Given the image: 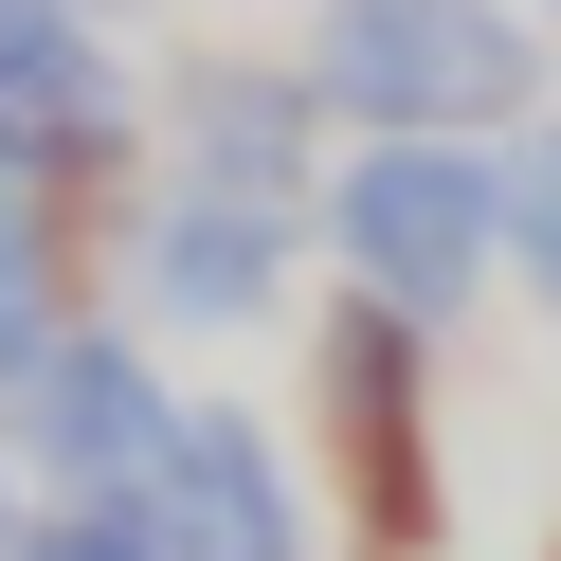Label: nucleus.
<instances>
[{
    "instance_id": "nucleus-5",
    "label": "nucleus",
    "mask_w": 561,
    "mask_h": 561,
    "mask_svg": "<svg viewBox=\"0 0 561 561\" xmlns=\"http://www.w3.org/2000/svg\"><path fill=\"white\" fill-rule=\"evenodd\" d=\"M0 453H19V489H163V453H182V363H163L127 308H73L37 363L0 380Z\"/></svg>"
},
{
    "instance_id": "nucleus-10",
    "label": "nucleus",
    "mask_w": 561,
    "mask_h": 561,
    "mask_svg": "<svg viewBox=\"0 0 561 561\" xmlns=\"http://www.w3.org/2000/svg\"><path fill=\"white\" fill-rule=\"evenodd\" d=\"M19 561H182V543H163V489H37Z\"/></svg>"
},
{
    "instance_id": "nucleus-12",
    "label": "nucleus",
    "mask_w": 561,
    "mask_h": 561,
    "mask_svg": "<svg viewBox=\"0 0 561 561\" xmlns=\"http://www.w3.org/2000/svg\"><path fill=\"white\" fill-rule=\"evenodd\" d=\"M91 19H146V0H91Z\"/></svg>"
},
{
    "instance_id": "nucleus-3",
    "label": "nucleus",
    "mask_w": 561,
    "mask_h": 561,
    "mask_svg": "<svg viewBox=\"0 0 561 561\" xmlns=\"http://www.w3.org/2000/svg\"><path fill=\"white\" fill-rule=\"evenodd\" d=\"M308 236H327V290H380L416 327H471L507 290V199H489V146L453 127H363L308 182Z\"/></svg>"
},
{
    "instance_id": "nucleus-2",
    "label": "nucleus",
    "mask_w": 561,
    "mask_h": 561,
    "mask_svg": "<svg viewBox=\"0 0 561 561\" xmlns=\"http://www.w3.org/2000/svg\"><path fill=\"white\" fill-rule=\"evenodd\" d=\"M308 91L363 127H453V146H507L525 110H561V37L543 0H308Z\"/></svg>"
},
{
    "instance_id": "nucleus-11",
    "label": "nucleus",
    "mask_w": 561,
    "mask_h": 561,
    "mask_svg": "<svg viewBox=\"0 0 561 561\" xmlns=\"http://www.w3.org/2000/svg\"><path fill=\"white\" fill-rule=\"evenodd\" d=\"M19 507H37V489H19V453H0V561H19Z\"/></svg>"
},
{
    "instance_id": "nucleus-9",
    "label": "nucleus",
    "mask_w": 561,
    "mask_h": 561,
    "mask_svg": "<svg viewBox=\"0 0 561 561\" xmlns=\"http://www.w3.org/2000/svg\"><path fill=\"white\" fill-rule=\"evenodd\" d=\"M73 308H110V290H91V254H73V236H37V218H0V380L37 363Z\"/></svg>"
},
{
    "instance_id": "nucleus-6",
    "label": "nucleus",
    "mask_w": 561,
    "mask_h": 561,
    "mask_svg": "<svg viewBox=\"0 0 561 561\" xmlns=\"http://www.w3.org/2000/svg\"><path fill=\"white\" fill-rule=\"evenodd\" d=\"M327 163H344V110L308 91V55H272V37H182L163 55V182L308 199Z\"/></svg>"
},
{
    "instance_id": "nucleus-8",
    "label": "nucleus",
    "mask_w": 561,
    "mask_h": 561,
    "mask_svg": "<svg viewBox=\"0 0 561 561\" xmlns=\"http://www.w3.org/2000/svg\"><path fill=\"white\" fill-rule=\"evenodd\" d=\"M489 199H507V290L561 308V110H525L507 146H489Z\"/></svg>"
},
{
    "instance_id": "nucleus-7",
    "label": "nucleus",
    "mask_w": 561,
    "mask_h": 561,
    "mask_svg": "<svg viewBox=\"0 0 561 561\" xmlns=\"http://www.w3.org/2000/svg\"><path fill=\"white\" fill-rule=\"evenodd\" d=\"M163 543H182V561H327V489H308L290 416H254V399H182V453H163Z\"/></svg>"
},
{
    "instance_id": "nucleus-13",
    "label": "nucleus",
    "mask_w": 561,
    "mask_h": 561,
    "mask_svg": "<svg viewBox=\"0 0 561 561\" xmlns=\"http://www.w3.org/2000/svg\"><path fill=\"white\" fill-rule=\"evenodd\" d=\"M543 561H561V525H543Z\"/></svg>"
},
{
    "instance_id": "nucleus-14",
    "label": "nucleus",
    "mask_w": 561,
    "mask_h": 561,
    "mask_svg": "<svg viewBox=\"0 0 561 561\" xmlns=\"http://www.w3.org/2000/svg\"><path fill=\"white\" fill-rule=\"evenodd\" d=\"M543 19H561V0H543Z\"/></svg>"
},
{
    "instance_id": "nucleus-4",
    "label": "nucleus",
    "mask_w": 561,
    "mask_h": 561,
    "mask_svg": "<svg viewBox=\"0 0 561 561\" xmlns=\"http://www.w3.org/2000/svg\"><path fill=\"white\" fill-rule=\"evenodd\" d=\"M308 272H327V236H308V199H218V182H146L110 236V308L182 363V344H272L308 327Z\"/></svg>"
},
{
    "instance_id": "nucleus-15",
    "label": "nucleus",
    "mask_w": 561,
    "mask_h": 561,
    "mask_svg": "<svg viewBox=\"0 0 561 561\" xmlns=\"http://www.w3.org/2000/svg\"><path fill=\"white\" fill-rule=\"evenodd\" d=\"M290 19H308V0H290Z\"/></svg>"
},
{
    "instance_id": "nucleus-1",
    "label": "nucleus",
    "mask_w": 561,
    "mask_h": 561,
    "mask_svg": "<svg viewBox=\"0 0 561 561\" xmlns=\"http://www.w3.org/2000/svg\"><path fill=\"white\" fill-rule=\"evenodd\" d=\"M290 453L327 489V561H453V327L380 290H308Z\"/></svg>"
}]
</instances>
